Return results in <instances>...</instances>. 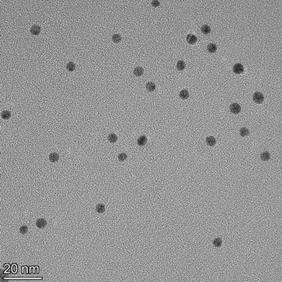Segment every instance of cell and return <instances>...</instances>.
<instances>
[{
	"instance_id": "cell-1",
	"label": "cell",
	"mask_w": 282,
	"mask_h": 282,
	"mask_svg": "<svg viewBox=\"0 0 282 282\" xmlns=\"http://www.w3.org/2000/svg\"><path fill=\"white\" fill-rule=\"evenodd\" d=\"M264 95L260 92H256L253 94V100L254 101L258 104L262 103L264 101Z\"/></svg>"
},
{
	"instance_id": "cell-2",
	"label": "cell",
	"mask_w": 282,
	"mask_h": 282,
	"mask_svg": "<svg viewBox=\"0 0 282 282\" xmlns=\"http://www.w3.org/2000/svg\"><path fill=\"white\" fill-rule=\"evenodd\" d=\"M241 106L238 103H232L230 105V111L234 114H238L241 112Z\"/></svg>"
},
{
	"instance_id": "cell-3",
	"label": "cell",
	"mask_w": 282,
	"mask_h": 282,
	"mask_svg": "<svg viewBox=\"0 0 282 282\" xmlns=\"http://www.w3.org/2000/svg\"><path fill=\"white\" fill-rule=\"evenodd\" d=\"M233 72L236 74H240L243 73V71H244V67L241 63H236L233 65Z\"/></svg>"
},
{
	"instance_id": "cell-4",
	"label": "cell",
	"mask_w": 282,
	"mask_h": 282,
	"mask_svg": "<svg viewBox=\"0 0 282 282\" xmlns=\"http://www.w3.org/2000/svg\"><path fill=\"white\" fill-rule=\"evenodd\" d=\"M47 224L46 220L44 218H39L37 220L36 222V226L39 228H44L46 227V226Z\"/></svg>"
},
{
	"instance_id": "cell-5",
	"label": "cell",
	"mask_w": 282,
	"mask_h": 282,
	"mask_svg": "<svg viewBox=\"0 0 282 282\" xmlns=\"http://www.w3.org/2000/svg\"><path fill=\"white\" fill-rule=\"evenodd\" d=\"M186 40L190 44H195L197 42V37L193 34H189L186 37Z\"/></svg>"
},
{
	"instance_id": "cell-6",
	"label": "cell",
	"mask_w": 282,
	"mask_h": 282,
	"mask_svg": "<svg viewBox=\"0 0 282 282\" xmlns=\"http://www.w3.org/2000/svg\"><path fill=\"white\" fill-rule=\"evenodd\" d=\"M41 31V28L39 25H34L31 27V33L33 35H38Z\"/></svg>"
},
{
	"instance_id": "cell-7",
	"label": "cell",
	"mask_w": 282,
	"mask_h": 282,
	"mask_svg": "<svg viewBox=\"0 0 282 282\" xmlns=\"http://www.w3.org/2000/svg\"><path fill=\"white\" fill-rule=\"evenodd\" d=\"M147 137L145 135H142L140 136V137L138 139L137 144L138 145L140 146H145V144H147Z\"/></svg>"
},
{
	"instance_id": "cell-8",
	"label": "cell",
	"mask_w": 282,
	"mask_h": 282,
	"mask_svg": "<svg viewBox=\"0 0 282 282\" xmlns=\"http://www.w3.org/2000/svg\"><path fill=\"white\" fill-rule=\"evenodd\" d=\"M49 159L52 162H56L59 159V155L56 152H52L49 155Z\"/></svg>"
},
{
	"instance_id": "cell-9",
	"label": "cell",
	"mask_w": 282,
	"mask_h": 282,
	"mask_svg": "<svg viewBox=\"0 0 282 282\" xmlns=\"http://www.w3.org/2000/svg\"><path fill=\"white\" fill-rule=\"evenodd\" d=\"M216 141L213 136H209L206 138V143L210 146H214L216 144Z\"/></svg>"
},
{
	"instance_id": "cell-10",
	"label": "cell",
	"mask_w": 282,
	"mask_h": 282,
	"mask_svg": "<svg viewBox=\"0 0 282 282\" xmlns=\"http://www.w3.org/2000/svg\"><path fill=\"white\" fill-rule=\"evenodd\" d=\"M134 73L136 76H141L144 73V69L141 67H137L134 69Z\"/></svg>"
},
{
	"instance_id": "cell-11",
	"label": "cell",
	"mask_w": 282,
	"mask_h": 282,
	"mask_svg": "<svg viewBox=\"0 0 282 282\" xmlns=\"http://www.w3.org/2000/svg\"><path fill=\"white\" fill-rule=\"evenodd\" d=\"M179 96H180V97L182 99H186L189 97V92H188V91H186V90H182L179 93Z\"/></svg>"
},
{
	"instance_id": "cell-12",
	"label": "cell",
	"mask_w": 282,
	"mask_h": 282,
	"mask_svg": "<svg viewBox=\"0 0 282 282\" xmlns=\"http://www.w3.org/2000/svg\"><path fill=\"white\" fill-rule=\"evenodd\" d=\"M260 158L264 161H267L271 158V155L269 154V152H268L267 151L264 152L260 154Z\"/></svg>"
},
{
	"instance_id": "cell-13",
	"label": "cell",
	"mask_w": 282,
	"mask_h": 282,
	"mask_svg": "<svg viewBox=\"0 0 282 282\" xmlns=\"http://www.w3.org/2000/svg\"><path fill=\"white\" fill-rule=\"evenodd\" d=\"M146 88H147V89L149 91L153 92L156 89V86H155V84L152 82H149L147 84V85H146Z\"/></svg>"
},
{
	"instance_id": "cell-14",
	"label": "cell",
	"mask_w": 282,
	"mask_h": 282,
	"mask_svg": "<svg viewBox=\"0 0 282 282\" xmlns=\"http://www.w3.org/2000/svg\"><path fill=\"white\" fill-rule=\"evenodd\" d=\"M96 212L99 213V214H103L104 212H105V206L103 204H98L96 207Z\"/></svg>"
},
{
	"instance_id": "cell-15",
	"label": "cell",
	"mask_w": 282,
	"mask_h": 282,
	"mask_svg": "<svg viewBox=\"0 0 282 282\" xmlns=\"http://www.w3.org/2000/svg\"><path fill=\"white\" fill-rule=\"evenodd\" d=\"M213 245L216 248H220L223 245V241L221 238H216L213 241Z\"/></svg>"
},
{
	"instance_id": "cell-16",
	"label": "cell",
	"mask_w": 282,
	"mask_h": 282,
	"mask_svg": "<svg viewBox=\"0 0 282 282\" xmlns=\"http://www.w3.org/2000/svg\"><path fill=\"white\" fill-rule=\"evenodd\" d=\"M201 30H202V33L204 34H205V35H207V34H209L210 32H211V29H210V27L208 26V25H203V26L202 27V28H201Z\"/></svg>"
},
{
	"instance_id": "cell-17",
	"label": "cell",
	"mask_w": 282,
	"mask_h": 282,
	"mask_svg": "<svg viewBox=\"0 0 282 282\" xmlns=\"http://www.w3.org/2000/svg\"><path fill=\"white\" fill-rule=\"evenodd\" d=\"M207 48L208 52H210V53H214L217 50V46L215 44H210L207 46Z\"/></svg>"
},
{
	"instance_id": "cell-18",
	"label": "cell",
	"mask_w": 282,
	"mask_h": 282,
	"mask_svg": "<svg viewBox=\"0 0 282 282\" xmlns=\"http://www.w3.org/2000/svg\"><path fill=\"white\" fill-rule=\"evenodd\" d=\"M185 67H186V64L184 63V61L181 60L179 61V62L177 63V65H176V67H177V69L179 71L183 70L185 68Z\"/></svg>"
},
{
	"instance_id": "cell-19",
	"label": "cell",
	"mask_w": 282,
	"mask_h": 282,
	"mask_svg": "<svg viewBox=\"0 0 282 282\" xmlns=\"http://www.w3.org/2000/svg\"><path fill=\"white\" fill-rule=\"evenodd\" d=\"M239 133L241 137H246V136L248 135L250 131H249L248 128H246V127H242L239 130Z\"/></svg>"
},
{
	"instance_id": "cell-20",
	"label": "cell",
	"mask_w": 282,
	"mask_h": 282,
	"mask_svg": "<svg viewBox=\"0 0 282 282\" xmlns=\"http://www.w3.org/2000/svg\"><path fill=\"white\" fill-rule=\"evenodd\" d=\"M108 139H109V142H111V143H115V142H116L117 140V136L115 134H114V133H111V134H109V136H108Z\"/></svg>"
},
{
	"instance_id": "cell-21",
	"label": "cell",
	"mask_w": 282,
	"mask_h": 282,
	"mask_svg": "<svg viewBox=\"0 0 282 282\" xmlns=\"http://www.w3.org/2000/svg\"><path fill=\"white\" fill-rule=\"evenodd\" d=\"M1 117H2L3 119H5V120H7V119H9V118L11 117L10 112H9V111H8V110H5V111H3V112L1 113Z\"/></svg>"
},
{
	"instance_id": "cell-22",
	"label": "cell",
	"mask_w": 282,
	"mask_h": 282,
	"mask_svg": "<svg viewBox=\"0 0 282 282\" xmlns=\"http://www.w3.org/2000/svg\"><path fill=\"white\" fill-rule=\"evenodd\" d=\"M112 39L115 43H118L122 40V36L119 34H114L112 37Z\"/></svg>"
},
{
	"instance_id": "cell-23",
	"label": "cell",
	"mask_w": 282,
	"mask_h": 282,
	"mask_svg": "<svg viewBox=\"0 0 282 282\" xmlns=\"http://www.w3.org/2000/svg\"><path fill=\"white\" fill-rule=\"evenodd\" d=\"M67 69L69 71H73L75 69V64L74 63H73V62H69L67 65Z\"/></svg>"
},
{
	"instance_id": "cell-24",
	"label": "cell",
	"mask_w": 282,
	"mask_h": 282,
	"mask_svg": "<svg viewBox=\"0 0 282 282\" xmlns=\"http://www.w3.org/2000/svg\"><path fill=\"white\" fill-rule=\"evenodd\" d=\"M127 154H126V153H121V154H119L118 155V159L120 161H122V162L126 160L127 159Z\"/></svg>"
},
{
	"instance_id": "cell-25",
	"label": "cell",
	"mask_w": 282,
	"mask_h": 282,
	"mask_svg": "<svg viewBox=\"0 0 282 282\" xmlns=\"http://www.w3.org/2000/svg\"><path fill=\"white\" fill-rule=\"evenodd\" d=\"M20 232H21V234H23V235H25L26 233H27L28 232V227L26 226H22L21 228H20Z\"/></svg>"
},
{
	"instance_id": "cell-26",
	"label": "cell",
	"mask_w": 282,
	"mask_h": 282,
	"mask_svg": "<svg viewBox=\"0 0 282 282\" xmlns=\"http://www.w3.org/2000/svg\"><path fill=\"white\" fill-rule=\"evenodd\" d=\"M151 4H152V5H153V6H154V7H157V6H159V5H160V3H159V1H157V0H154V1H152Z\"/></svg>"
}]
</instances>
